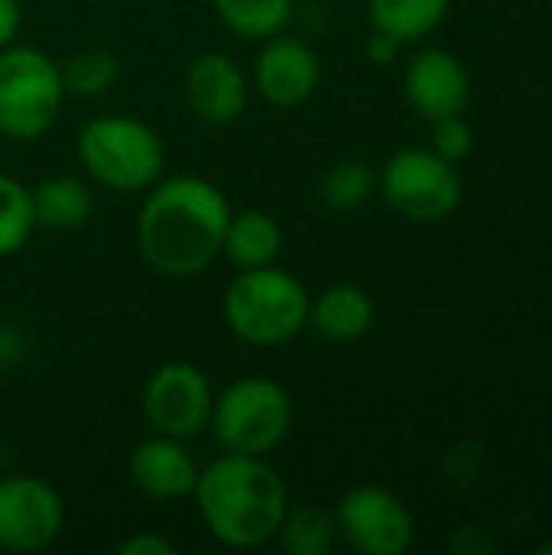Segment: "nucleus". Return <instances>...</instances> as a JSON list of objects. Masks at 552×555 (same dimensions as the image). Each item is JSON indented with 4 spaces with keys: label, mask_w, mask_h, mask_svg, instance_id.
Returning <instances> with one entry per match:
<instances>
[{
    "label": "nucleus",
    "mask_w": 552,
    "mask_h": 555,
    "mask_svg": "<svg viewBox=\"0 0 552 555\" xmlns=\"http://www.w3.org/2000/svg\"><path fill=\"white\" fill-rule=\"evenodd\" d=\"M221 312L228 328L241 341L254 348H280L306 328L309 293L293 273L280 270L277 263L254 267L241 270L228 283Z\"/></svg>",
    "instance_id": "3"
},
{
    "label": "nucleus",
    "mask_w": 552,
    "mask_h": 555,
    "mask_svg": "<svg viewBox=\"0 0 552 555\" xmlns=\"http://www.w3.org/2000/svg\"><path fill=\"white\" fill-rule=\"evenodd\" d=\"M277 540L290 555H325L332 553L338 540V524L329 511L316 504H299L286 511Z\"/></svg>",
    "instance_id": "20"
},
{
    "label": "nucleus",
    "mask_w": 552,
    "mask_h": 555,
    "mask_svg": "<svg viewBox=\"0 0 552 555\" xmlns=\"http://www.w3.org/2000/svg\"><path fill=\"white\" fill-rule=\"evenodd\" d=\"M120 555H176V546L159 537V533H150V530H140L133 537H127L120 546H117Z\"/></svg>",
    "instance_id": "25"
},
{
    "label": "nucleus",
    "mask_w": 552,
    "mask_h": 555,
    "mask_svg": "<svg viewBox=\"0 0 552 555\" xmlns=\"http://www.w3.org/2000/svg\"><path fill=\"white\" fill-rule=\"evenodd\" d=\"M306 325L329 345H351L374 325V302L355 283H335L309 299Z\"/></svg>",
    "instance_id": "15"
},
{
    "label": "nucleus",
    "mask_w": 552,
    "mask_h": 555,
    "mask_svg": "<svg viewBox=\"0 0 552 555\" xmlns=\"http://www.w3.org/2000/svg\"><path fill=\"white\" fill-rule=\"evenodd\" d=\"M540 555H552V540H550V543H543V546H540Z\"/></svg>",
    "instance_id": "28"
},
{
    "label": "nucleus",
    "mask_w": 552,
    "mask_h": 555,
    "mask_svg": "<svg viewBox=\"0 0 552 555\" xmlns=\"http://www.w3.org/2000/svg\"><path fill=\"white\" fill-rule=\"evenodd\" d=\"M338 533L361 555H403L416 540L410 507L387 488L361 485L345 491L335 511Z\"/></svg>",
    "instance_id": "9"
},
{
    "label": "nucleus",
    "mask_w": 552,
    "mask_h": 555,
    "mask_svg": "<svg viewBox=\"0 0 552 555\" xmlns=\"http://www.w3.org/2000/svg\"><path fill=\"white\" fill-rule=\"evenodd\" d=\"M192 498L205 530L228 550L267 546L290 511L286 481L267 455L224 452L198 472Z\"/></svg>",
    "instance_id": "2"
},
{
    "label": "nucleus",
    "mask_w": 552,
    "mask_h": 555,
    "mask_svg": "<svg viewBox=\"0 0 552 555\" xmlns=\"http://www.w3.org/2000/svg\"><path fill=\"white\" fill-rule=\"evenodd\" d=\"M452 0H368V16L377 33L403 42L426 39L449 13Z\"/></svg>",
    "instance_id": "18"
},
{
    "label": "nucleus",
    "mask_w": 552,
    "mask_h": 555,
    "mask_svg": "<svg viewBox=\"0 0 552 555\" xmlns=\"http://www.w3.org/2000/svg\"><path fill=\"white\" fill-rule=\"evenodd\" d=\"M29 202H33L36 228H46V231H75V228L88 224V218L94 211V198H91L88 185L75 176L42 179L29 192Z\"/></svg>",
    "instance_id": "17"
},
{
    "label": "nucleus",
    "mask_w": 552,
    "mask_h": 555,
    "mask_svg": "<svg viewBox=\"0 0 552 555\" xmlns=\"http://www.w3.org/2000/svg\"><path fill=\"white\" fill-rule=\"evenodd\" d=\"M280 247H283V231L267 211H257V208H247L238 215L231 211L224 244H221V257H228L238 270L277 263Z\"/></svg>",
    "instance_id": "16"
},
{
    "label": "nucleus",
    "mask_w": 552,
    "mask_h": 555,
    "mask_svg": "<svg viewBox=\"0 0 552 555\" xmlns=\"http://www.w3.org/2000/svg\"><path fill=\"white\" fill-rule=\"evenodd\" d=\"M59 68H62L65 91L81 94V98H98V94L111 91L120 75L117 59L107 49H81V52L68 55Z\"/></svg>",
    "instance_id": "23"
},
{
    "label": "nucleus",
    "mask_w": 552,
    "mask_h": 555,
    "mask_svg": "<svg viewBox=\"0 0 552 555\" xmlns=\"http://www.w3.org/2000/svg\"><path fill=\"white\" fill-rule=\"evenodd\" d=\"M182 94L189 111L202 124L224 127L244 114L251 98V81L228 52H202L185 68Z\"/></svg>",
    "instance_id": "12"
},
{
    "label": "nucleus",
    "mask_w": 552,
    "mask_h": 555,
    "mask_svg": "<svg viewBox=\"0 0 552 555\" xmlns=\"http://www.w3.org/2000/svg\"><path fill=\"white\" fill-rule=\"evenodd\" d=\"M208 429L224 452L267 455L293 429V400L270 377H241L215 393Z\"/></svg>",
    "instance_id": "6"
},
{
    "label": "nucleus",
    "mask_w": 552,
    "mask_h": 555,
    "mask_svg": "<svg viewBox=\"0 0 552 555\" xmlns=\"http://www.w3.org/2000/svg\"><path fill=\"white\" fill-rule=\"evenodd\" d=\"M20 23H23L20 0H0V49H7V46L16 42Z\"/></svg>",
    "instance_id": "26"
},
{
    "label": "nucleus",
    "mask_w": 552,
    "mask_h": 555,
    "mask_svg": "<svg viewBox=\"0 0 552 555\" xmlns=\"http://www.w3.org/2000/svg\"><path fill=\"white\" fill-rule=\"evenodd\" d=\"M384 202L420 224L446 221L462 205V176L436 150H400L377 176Z\"/></svg>",
    "instance_id": "7"
},
{
    "label": "nucleus",
    "mask_w": 552,
    "mask_h": 555,
    "mask_svg": "<svg viewBox=\"0 0 552 555\" xmlns=\"http://www.w3.org/2000/svg\"><path fill=\"white\" fill-rule=\"evenodd\" d=\"M78 159L98 185L127 195L146 192L163 179L166 150L150 124L124 114H107L81 127Z\"/></svg>",
    "instance_id": "4"
},
{
    "label": "nucleus",
    "mask_w": 552,
    "mask_h": 555,
    "mask_svg": "<svg viewBox=\"0 0 552 555\" xmlns=\"http://www.w3.org/2000/svg\"><path fill=\"white\" fill-rule=\"evenodd\" d=\"M218 20L254 42L283 33L293 20V0H211Z\"/></svg>",
    "instance_id": "19"
},
{
    "label": "nucleus",
    "mask_w": 552,
    "mask_h": 555,
    "mask_svg": "<svg viewBox=\"0 0 552 555\" xmlns=\"http://www.w3.org/2000/svg\"><path fill=\"white\" fill-rule=\"evenodd\" d=\"M215 406L211 380L189 361L159 364L143 387V416L153 433L169 439H195L208 429Z\"/></svg>",
    "instance_id": "8"
},
{
    "label": "nucleus",
    "mask_w": 552,
    "mask_h": 555,
    "mask_svg": "<svg viewBox=\"0 0 552 555\" xmlns=\"http://www.w3.org/2000/svg\"><path fill=\"white\" fill-rule=\"evenodd\" d=\"M364 52H368V59H371L374 65H390V62L397 59V52H400V42H397L394 36L374 29L371 39H368V46H364Z\"/></svg>",
    "instance_id": "27"
},
{
    "label": "nucleus",
    "mask_w": 552,
    "mask_h": 555,
    "mask_svg": "<svg viewBox=\"0 0 552 555\" xmlns=\"http://www.w3.org/2000/svg\"><path fill=\"white\" fill-rule=\"evenodd\" d=\"M472 146H475V133H472V127L465 124L462 114L433 120V146L429 150H436L442 159L462 163L472 153Z\"/></svg>",
    "instance_id": "24"
},
{
    "label": "nucleus",
    "mask_w": 552,
    "mask_h": 555,
    "mask_svg": "<svg viewBox=\"0 0 552 555\" xmlns=\"http://www.w3.org/2000/svg\"><path fill=\"white\" fill-rule=\"evenodd\" d=\"M403 91L413 111L433 124L439 117L465 114L472 101V78L462 59L449 49H423L407 65Z\"/></svg>",
    "instance_id": "13"
},
{
    "label": "nucleus",
    "mask_w": 552,
    "mask_h": 555,
    "mask_svg": "<svg viewBox=\"0 0 552 555\" xmlns=\"http://www.w3.org/2000/svg\"><path fill=\"white\" fill-rule=\"evenodd\" d=\"M322 81L319 55L309 42L296 36H270L254 59L251 88L273 107H299L316 94Z\"/></svg>",
    "instance_id": "11"
},
{
    "label": "nucleus",
    "mask_w": 552,
    "mask_h": 555,
    "mask_svg": "<svg viewBox=\"0 0 552 555\" xmlns=\"http://www.w3.org/2000/svg\"><path fill=\"white\" fill-rule=\"evenodd\" d=\"M377 189V176L368 163H358V159H342L335 163L325 176H322V185H319V195L325 202L329 211L335 215H351L358 208L368 205V198L374 195Z\"/></svg>",
    "instance_id": "21"
},
{
    "label": "nucleus",
    "mask_w": 552,
    "mask_h": 555,
    "mask_svg": "<svg viewBox=\"0 0 552 555\" xmlns=\"http://www.w3.org/2000/svg\"><path fill=\"white\" fill-rule=\"evenodd\" d=\"M228 221L231 205L215 182L202 176L159 179L146 189L137 218V247L163 276H198L221 257Z\"/></svg>",
    "instance_id": "1"
},
{
    "label": "nucleus",
    "mask_w": 552,
    "mask_h": 555,
    "mask_svg": "<svg viewBox=\"0 0 552 555\" xmlns=\"http://www.w3.org/2000/svg\"><path fill=\"white\" fill-rule=\"evenodd\" d=\"M198 465L195 459L189 455L185 442L182 439H169V436H153V439H143L133 452H130V462H127V475H130V485L150 498V501H159V504H169V501H182L195 491V481H198Z\"/></svg>",
    "instance_id": "14"
},
{
    "label": "nucleus",
    "mask_w": 552,
    "mask_h": 555,
    "mask_svg": "<svg viewBox=\"0 0 552 555\" xmlns=\"http://www.w3.org/2000/svg\"><path fill=\"white\" fill-rule=\"evenodd\" d=\"M65 507L55 488L33 475H13L0 481V550L3 553H42L62 533Z\"/></svg>",
    "instance_id": "10"
},
{
    "label": "nucleus",
    "mask_w": 552,
    "mask_h": 555,
    "mask_svg": "<svg viewBox=\"0 0 552 555\" xmlns=\"http://www.w3.org/2000/svg\"><path fill=\"white\" fill-rule=\"evenodd\" d=\"M59 62L33 46L0 49V133L16 143L46 137L65 104Z\"/></svg>",
    "instance_id": "5"
},
{
    "label": "nucleus",
    "mask_w": 552,
    "mask_h": 555,
    "mask_svg": "<svg viewBox=\"0 0 552 555\" xmlns=\"http://www.w3.org/2000/svg\"><path fill=\"white\" fill-rule=\"evenodd\" d=\"M33 231H36V218H33L29 189L13 176L0 172V260L23 250Z\"/></svg>",
    "instance_id": "22"
}]
</instances>
